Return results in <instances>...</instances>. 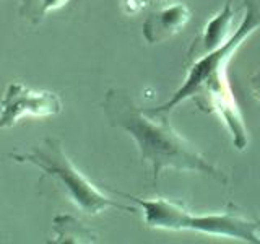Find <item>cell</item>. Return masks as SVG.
I'll use <instances>...</instances> for the list:
<instances>
[{
	"label": "cell",
	"mask_w": 260,
	"mask_h": 244,
	"mask_svg": "<svg viewBox=\"0 0 260 244\" xmlns=\"http://www.w3.org/2000/svg\"><path fill=\"white\" fill-rule=\"evenodd\" d=\"M246 13L238 29L231 38L215 51L199 57L189 69L184 83L179 86L166 103L156 108L145 109L148 114H169L177 104L193 100L200 109L213 111L224 120L233 135V145L244 150L249 143L247 130L244 126L239 106L228 80V64L238 47L252 33L260 28V0H244Z\"/></svg>",
	"instance_id": "obj_1"
},
{
	"label": "cell",
	"mask_w": 260,
	"mask_h": 244,
	"mask_svg": "<svg viewBox=\"0 0 260 244\" xmlns=\"http://www.w3.org/2000/svg\"><path fill=\"white\" fill-rule=\"evenodd\" d=\"M103 109L109 126L125 130L135 140L142 161L151 166L154 186L165 169L197 171L221 184L230 182L224 171L211 165L176 132L169 122V114H148L138 108L125 89L117 88L106 93Z\"/></svg>",
	"instance_id": "obj_2"
},
{
	"label": "cell",
	"mask_w": 260,
	"mask_h": 244,
	"mask_svg": "<svg viewBox=\"0 0 260 244\" xmlns=\"http://www.w3.org/2000/svg\"><path fill=\"white\" fill-rule=\"evenodd\" d=\"M8 157L16 163H31L38 166L41 173L52 177L65 195L86 215H100L111 207L124 211H137L132 207L111 200L88 177L81 174L65 155L62 142L55 137L44 138L29 151H12Z\"/></svg>",
	"instance_id": "obj_3"
},
{
	"label": "cell",
	"mask_w": 260,
	"mask_h": 244,
	"mask_svg": "<svg viewBox=\"0 0 260 244\" xmlns=\"http://www.w3.org/2000/svg\"><path fill=\"white\" fill-rule=\"evenodd\" d=\"M62 112L59 95L52 92H35L20 81L8 83L2 98L0 129H10L21 117H47Z\"/></svg>",
	"instance_id": "obj_4"
},
{
	"label": "cell",
	"mask_w": 260,
	"mask_h": 244,
	"mask_svg": "<svg viewBox=\"0 0 260 244\" xmlns=\"http://www.w3.org/2000/svg\"><path fill=\"white\" fill-rule=\"evenodd\" d=\"M187 231L202 233L207 236L233 238L250 244L260 242V234L255 220H249L238 211H218V214H190L185 222Z\"/></svg>",
	"instance_id": "obj_5"
},
{
	"label": "cell",
	"mask_w": 260,
	"mask_h": 244,
	"mask_svg": "<svg viewBox=\"0 0 260 244\" xmlns=\"http://www.w3.org/2000/svg\"><path fill=\"white\" fill-rule=\"evenodd\" d=\"M116 194L124 195V197L138 203V207L143 211V220L146 226L156 228V230H168V231H184L185 222L189 218L190 211L185 208L182 202L169 200V199H140L134 195L114 191Z\"/></svg>",
	"instance_id": "obj_6"
},
{
	"label": "cell",
	"mask_w": 260,
	"mask_h": 244,
	"mask_svg": "<svg viewBox=\"0 0 260 244\" xmlns=\"http://www.w3.org/2000/svg\"><path fill=\"white\" fill-rule=\"evenodd\" d=\"M192 12L185 4H174L158 12H153L143 21L142 35L148 44H158L181 33L190 21Z\"/></svg>",
	"instance_id": "obj_7"
},
{
	"label": "cell",
	"mask_w": 260,
	"mask_h": 244,
	"mask_svg": "<svg viewBox=\"0 0 260 244\" xmlns=\"http://www.w3.org/2000/svg\"><path fill=\"white\" fill-rule=\"evenodd\" d=\"M234 21V10H233V0H228L221 12L211 18L202 35L195 39V43L189 49V57H202L211 51H215L221 44H224L231 38L234 31L233 28Z\"/></svg>",
	"instance_id": "obj_8"
},
{
	"label": "cell",
	"mask_w": 260,
	"mask_h": 244,
	"mask_svg": "<svg viewBox=\"0 0 260 244\" xmlns=\"http://www.w3.org/2000/svg\"><path fill=\"white\" fill-rule=\"evenodd\" d=\"M55 242H96L98 236L89 228L70 215H59L54 218Z\"/></svg>",
	"instance_id": "obj_9"
},
{
	"label": "cell",
	"mask_w": 260,
	"mask_h": 244,
	"mask_svg": "<svg viewBox=\"0 0 260 244\" xmlns=\"http://www.w3.org/2000/svg\"><path fill=\"white\" fill-rule=\"evenodd\" d=\"M18 13L23 16L28 23L38 26L43 23L46 15L52 10H59L69 0H18Z\"/></svg>",
	"instance_id": "obj_10"
},
{
	"label": "cell",
	"mask_w": 260,
	"mask_h": 244,
	"mask_svg": "<svg viewBox=\"0 0 260 244\" xmlns=\"http://www.w3.org/2000/svg\"><path fill=\"white\" fill-rule=\"evenodd\" d=\"M250 92H252V96L260 101V69L250 77Z\"/></svg>",
	"instance_id": "obj_11"
},
{
	"label": "cell",
	"mask_w": 260,
	"mask_h": 244,
	"mask_svg": "<svg viewBox=\"0 0 260 244\" xmlns=\"http://www.w3.org/2000/svg\"><path fill=\"white\" fill-rule=\"evenodd\" d=\"M255 222H257V228H258V234H260V218L255 217Z\"/></svg>",
	"instance_id": "obj_12"
},
{
	"label": "cell",
	"mask_w": 260,
	"mask_h": 244,
	"mask_svg": "<svg viewBox=\"0 0 260 244\" xmlns=\"http://www.w3.org/2000/svg\"><path fill=\"white\" fill-rule=\"evenodd\" d=\"M158 2H173V0H158Z\"/></svg>",
	"instance_id": "obj_13"
}]
</instances>
